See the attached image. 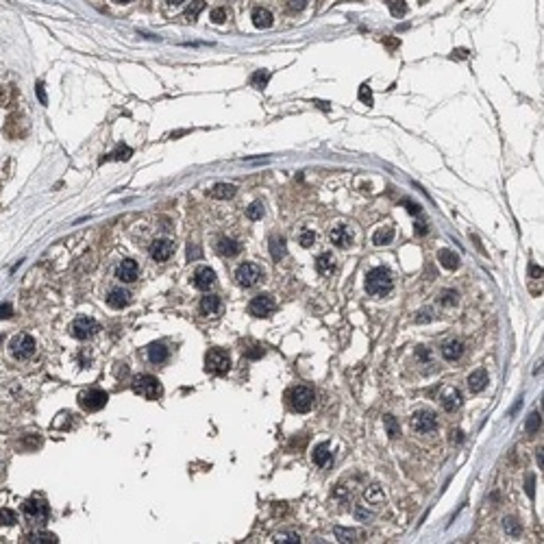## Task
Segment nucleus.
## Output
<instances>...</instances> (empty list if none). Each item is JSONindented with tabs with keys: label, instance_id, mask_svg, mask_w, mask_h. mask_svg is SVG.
I'll return each mask as SVG.
<instances>
[{
	"label": "nucleus",
	"instance_id": "14",
	"mask_svg": "<svg viewBox=\"0 0 544 544\" xmlns=\"http://www.w3.org/2000/svg\"><path fill=\"white\" fill-rule=\"evenodd\" d=\"M192 283H194V288L196 290L207 292L216 283V272L211 270V268H207V266H200V268H196V272H194Z\"/></svg>",
	"mask_w": 544,
	"mask_h": 544
},
{
	"label": "nucleus",
	"instance_id": "22",
	"mask_svg": "<svg viewBox=\"0 0 544 544\" xmlns=\"http://www.w3.org/2000/svg\"><path fill=\"white\" fill-rule=\"evenodd\" d=\"M235 192H238V188L231 183H216L214 188L209 190V196L211 198H218V200H229L235 196Z\"/></svg>",
	"mask_w": 544,
	"mask_h": 544
},
{
	"label": "nucleus",
	"instance_id": "45",
	"mask_svg": "<svg viewBox=\"0 0 544 544\" xmlns=\"http://www.w3.org/2000/svg\"><path fill=\"white\" fill-rule=\"evenodd\" d=\"M209 18H211V22H214V24H222L226 20V9L218 7V9H214V11L209 13Z\"/></svg>",
	"mask_w": 544,
	"mask_h": 544
},
{
	"label": "nucleus",
	"instance_id": "37",
	"mask_svg": "<svg viewBox=\"0 0 544 544\" xmlns=\"http://www.w3.org/2000/svg\"><path fill=\"white\" fill-rule=\"evenodd\" d=\"M15 523H18V516H15V511L7 509V507L0 509V525H3V527H11Z\"/></svg>",
	"mask_w": 544,
	"mask_h": 544
},
{
	"label": "nucleus",
	"instance_id": "32",
	"mask_svg": "<svg viewBox=\"0 0 544 544\" xmlns=\"http://www.w3.org/2000/svg\"><path fill=\"white\" fill-rule=\"evenodd\" d=\"M246 216H248V220H262L264 218V202H250L248 209H246Z\"/></svg>",
	"mask_w": 544,
	"mask_h": 544
},
{
	"label": "nucleus",
	"instance_id": "38",
	"mask_svg": "<svg viewBox=\"0 0 544 544\" xmlns=\"http://www.w3.org/2000/svg\"><path fill=\"white\" fill-rule=\"evenodd\" d=\"M387 7H390V11H392V15H396V18H401V15H405V11H407L405 0H387Z\"/></svg>",
	"mask_w": 544,
	"mask_h": 544
},
{
	"label": "nucleus",
	"instance_id": "52",
	"mask_svg": "<svg viewBox=\"0 0 544 544\" xmlns=\"http://www.w3.org/2000/svg\"><path fill=\"white\" fill-rule=\"evenodd\" d=\"M416 357H418V359H422V361H427V359H429V351H427L425 346H418V351H416Z\"/></svg>",
	"mask_w": 544,
	"mask_h": 544
},
{
	"label": "nucleus",
	"instance_id": "27",
	"mask_svg": "<svg viewBox=\"0 0 544 544\" xmlns=\"http://www.w3.org/2000/svg\"><path fill=\"white\" fill-rule=\"evenodd\" d=\"M437 259H440V264L446 268V270H457L459 268V255H455L449 248H442L440 253H437Z\"/></svg>",
	"mask_w": 544,
	"mask_h": 544
},
{
	"label": "nucleus",
	"instance_id": "41",
	"mask_svg": "<svg viewBox=\"0 0 544 544\" xmlns=\"http://www.w3.org/2000/svg\"><path fill=\"white\" fill-rule=\"evenodd\" d=\"M335 535L340 538V542H357V533L353 529H342V527H335Z\"/></svg>",
	"mask_w": 544,
	"mask_h": 544
},
{
	"label": "nucleus",
	"instance_id": "10",
	"mask_svg": "<svg viewBox=\"0 0 544 544\" xmlns=\"http://www.w3.org/2000/svg\"><path fill=\"white\" fill-rule=\"evenodd\" d=\"M274 309H277V305H274L272 296H268V294L255 296L248 305V314L255 316V318H268V316L274 314Z\"/></svg>",
	"mask_w": 544,
	"mask_h": 544
},
{
	"label": "nucleus",
	"instance_id": "6",
	"mask_svg": "<svg viewBox=\"0 0 544 544\" xmlns=\"http://www.w3.org/2000/svg\"><path fill=\"white\" fill-rule=\"evenodd\" d=\"M262 279H264V272L257 264H242V266H238V270H235V281H238V286H242V288H253Z\"/></svg>",
	"mask_w": 544,
	"mask_h": 544
},
{
	"label": "nucleus",
	"instance_id": "43",
	"mask_svg": "<svg viewBox=\"0 0 544 544\" xmlns=\"http://www.w3.org/2000/svg\"><path fill=\"white\" fill-rule=\"evenodd\" d=\"M274 542H281V544H286V542H300V535L298 533H277V535H274Z\"/></svg>",
	"mask_w": 544,
	"mask_h": 544
},
{
	"label": "nucleus",
	"instance_id": "39",
	"mask_svg": "<svg viewBox=\"0 0 544 544\" xmlns=\"http://www.w3.org/2000/svg\"><path fill=\"white\" fill-rule=\"evenodd\" d=\"M503 529H505V533L514 535V538H518V535H521V525H518L514 518H505V521H503Z\"/></svg>",
	"mask_w": 544,
	"mask_h": 544
},
{
	"label": "nucleus",
	"instance_id": "33",
	"mask_svg": "<svg viewBox=\"0 0 544 544\" xmlns=\"http://www.w3.org/2000/svg\"><path fill=\"white\" fill-rule=\"evenodd\" d=\"M131 155H133V150H131V148H128V146H124V144H120V146H118V148H116V150H113V152H111V155H109L107 159H113V161H126V159H128V157H131Z\"/></svg>",
	"mask_w": 544,
	"mask_h": 544
},
{
	"label": "nucleus",
	"instance_id": "21",
	"mask_svg": "<svg viewBox=\"0 0 544 544\" xmlns=\"http://www.w3.org/2000/svg\"><path fill=\"white\" fill-rule=\"evenodd\" d=\"M216 250L222 257H235V255H240L242 244H238V242L231 240V238H220L218 240V244H216Z\"/></svg>",
	"mask_w": 544,
	"mask_h": 544
},
{
	"label": "nucleus",
	"instance_id": "49",
	"mask_svg": "<svg viewBox=\"0 0 544 544\" xmlns=\"http://www.w3.org/2000/svg\"><path fill=\"white\" fill-rule=\"evenodd\" d=\"M307 7V0H290V9L292 11H303Z\"/></svg>",
	"mask_w": 544,
	"mask_h": 544
},
{
	"label": "nucleus",
	"instance_id": "13",
	"mask_svg": "<svg viewBox=\"0 0 544 544\" xmlns=\"http://www.w3.org/2000/svg\"><path fill=\"white\" fill-rule=\"evenodd\" d=\"M461 403H464V396H461V392H459L457 387H446L444 392H442V396H440L442 409H444V411H449V413L457 411V409L461 407Z\"/></svg>",
	"mask_w": 544,
	"mask_h": 544
},
{
	"label": "nucleus",
	"instance_id": "25",
	"mask_svg": "<svg viewBox=\"0 0 544 544\" xmlns=\"http://www.w3.org/2000/svg\"><path fill=\"white\" fill-rule=\"evenodd\" d=\"M394 229L392 226H381V229L375 231V235H372V244L375 246H385V244H392V240H394Z\"/></svg>",
	"mask_w": 544,
	"mask_h": 544
},
{
	"label": "nucleus",
	"instance_id": "29",
	"mask_svg": "<svg viewBox=\"0 0 544 544\" xmlns=\"http://www.w3.org/2000/svg\"><path fill=\"white\" fill-rule=\"evenodd\" d=\"M286 255H288L286 240H283V238H272L270 240V257L274 259V262H281Z\"/></svg>",
	"mask_w": 544,
	"mask_h": 544
},
{
	"label": "nucleus",
	"instance_id": "11",
	"mask_svg": "<svg viewBox=\"0 0 544 544\" xmlns=\"http://www.w3.org/2000/svg\"><path fill=\"white\" fill-rule=\"evenodd\" d=\"M411 427H413V431L416 433H431V431H435V427H437L435 413L429 411V409H418L411 416Z\"/></svg>",
	"mask_w": 544,
	"mask_h": 544
},
{
	"label": "nucleus",
	"instance_id": "47",
	"mask_svg": "<svg viewBox=\"0 0 544 544\" xmlns=\"http://www.w3.org/2000/svg\"><path fill=\"white\" fill-rule=\"evenodd\" d=\"M244 355L248 357V359H259V357L264 355V348L262 346H250V348L244 351Z\"/></svg>",
	"mask_w": 544,
	"mask_h": 544
},
{
	"label": "nucleus",
	"instance_id": "7",
	"mask_svg": "<svg viewBox=\"0 0 544 544\" xmlns=\"http://www.w3.org/2000/svg\"><path fill=\"white\" fill-rule=\"evenodd\" d=\"M22 514L31 525H44L48 521V507L44 501L39 499H29L22 505Z\"/></svg>",
	"mask_w": 544,
	"mask_h": 544
},
{
	"label": "nucleus",
	"instance_id": "35",
	"mask_svg": "<svg viewBox=\"0 0 544 544\" xmlns=\"http://www.w3.org/2000/svg\"><path fill=\"white\" fill-rule=\"evenodd\" d=\"M298 244L303 246V248H312V246L316 244V233L309 231V229L300 231V233H298Z\"/></svg>",
	"mask_w": 544,
	"mask_h": 544
},
{
	"label": "nucleus",
	"instance_id": "54",
	"mask_svg": "<svg viewBox=\"0 0 544 544\" xmlns=\"http://www.w3.org/2000/svg\"><path fill=\"white\" fill-rule=\"evenodd\" d=\"M188 257H190V259H194V257H200V250H198L196 246H190V250H188Z\"/></svg>",
	"mask_w": 544,
	"mask_h": 544
},
{
	"label": "nucleus",
	"instance_id": "19",
	"mask_svg": "<svg viewBox=\"0 0 544 544\" xmlns=\"http://www.w3.org/2000/svg\"><path fill=\"white\" fill-rule=\"evenodd\" d=\"M316 270L322 277H331L335 272V255L333 253H322L316 259Z\"/></svg>",
	"mask_w": 544,
	"mask_h": 544
},
{
	"label": "nucleus",
	"instance_id": "4",
	"mask_svg": "<svg viewBox=\"0 0 544 544\" xmlns=\"http://www.w3.org/2000/svg\"><path fill=\"white\" fill-rule=\"evenodd\" d=\"M231 368V359L229 355L220 348H214V351H209L207 357H205V370L209 375H226Z\"/></svg>",
	"mask_w": 544,
	"mask_h": 544
},
{
	"label": "nucleus",
	"instance_id": "50",
	"mask_svg": "<svg viewBox=\"0 0 544 544\" xmlns=\"http://www.w3.org/2000/svg\"><path fill=\"white\" fill-rule=\"evenodd\" d=\"M35 92H37V98H39V102H42V105H46V102H48V98H46V92H44V83H37V85H35Z\"/></svg>",
	"mask_w": 544,
	"mask_h": 544
},
{
	"label": "nucleus",
	"instance_id": "17",
	"mask_svg": "<svg viewBox=\"0 0 544 544\" xmlns=\"http://www.w3.org/2000/svg\"><path fill=\"white\" fill-rule=\"evenodd\" d=\"M464 351H466V346H464V342H459V340H449V342H444L440 346V353L446 361H457L459 357L464 355Z\"/></svg>",
	"mask_w": 544,
	"mask_h": 544
},
{
	"label": "nucleus",
	"instance_id": "53",
	"mask_svg": "<svg viewBox=\"0 0 544 544\" xmlns=\"http://www.w3.org/2000/svg\"><path fill=\"white\" fill-rule=\"evenodd\" d=\"M403 205H405V207H409V214H420V207H418V205H413L411 200H403Z\"/></svg>",
	"mask_w": 544,
	"mask_h": 544
},
{
	"label": "nucleus",
	"instance_id": "5",
	"mask_svg": "<svg viewBox=\"0 0 544 544\" xmlns=\"http://www.w3.org/2000/svg\"><path fill=\"white\" fill-rule=\"evenodd\" d=\"M98 331H100V324L94 318H89V316H79L70 327L72 338H76V340H89L98 333Z\"/></svg>",
	"mask_w": 544,
	"mask_h": 544
},
{
	"label": "nucleus",
	"instance_id": "15",
	"mask_svg": "<svg viewBox=\"0 0 544 544\" xmlns=\"http://www.w3.org/2000/svg\"><path fill=\"white\" fill-rule=\"evenodd\" d=\"M137 274H140V268H137V262H133V259H122L116 266V277L124 283H133Z\"/></svg>",
	"mask_w": 544,
	"mask_h": 544
},
{
	"label": "nucleus",
	"instance_id": "18",
	"mask_svg": "<svg viewBox=\"0 0 544 544\" xmlns=\"http://www.w3.org/2000/svg\"><path fill=\"white\" fill-rule=\"evenodd\" d=\"M128 303H131V292L124 290V288H116L107 294V305L111 309H122V307H126Z\"/></svg>",
	"mask_w": 544,
	"mask_h": 544
},
{
	"label": "nucleus",
	"instance_id": "28",
	"mask_svg": "<svg viewBox=\"0 0 544 544\" xmlns=\"http://www.w3.org/2000/svg\"><path fill=\"white\" fill-rule=\"evenodd\" d=\"M148 359H150V364H164L168 359V348H166V344H161V342L150 344L148 346Z\"/></svg>",
	"mask_w": 544,
	"mask_h": 544
},
{
	"label": "nucleus",
	"instance_id": "57",
	"mask_svg": "<svg viewBox=\"0 0 544 544\" xmlns=\"http://www.w3.org/2000/svg\"><path fill=\"white\" fill-rule=\"evenodd\" d=\"M416 233L425 235V233H427V224H416Z\"/></svg>",
	"mask_w": 544,
	"mask_h": 544
},
{
	"label": "nucleus",
	"instance_id": "24",
	"mask_svg": "<svg viewBox=\"0 0 544 544\" xmlns=\"http://www.w3.org/2000/svg\"><path fill=\"white\" fill-rule=\"evenodd\" d=\"M253 24L257 29H270L272 24H274V18H272V13L264 9V7H257V9L253 11Z\"/></svg>",
	"mask_w": 544,
	"mask_h": 544
},
{
	"label": "nucleus",
	"instance_id": "23",
	"mask_svg": "<svg viewBox=\"0 0 544 544\" xmlns=\"http://www.w3.org/2000/svg\"><path fill=\"white\" fill-rule=\"evenodd\" d=\"M488 385V372H485L483 368H479V370H475L473 375L468 377V390L470 392H481V390Z\"/></svg>",
	"mask_w": 544,
	"mask_h": 544
},
{
	"label": "nucleus",
	"instance_id": "30",
	"mask_svg": "<svg viewBox=\"0 0 544 544\" xmlns=\"http://www.w3.org/2000/svg\"><path fill=\"white\" fill-rule=\"evenodd\" d=\"M27 542H31V544H55L57 535L48 533V531H37V533H31L27 538Z\"/></svg>",
	"mask_w": 544,
	"mask_h": 544
},
{
	"label": "nucleus",
	"instance_id": "1",
	"mask_svg": "<svg viewBox=\"0 0 544 544\" xmlns=\"http://www.w3.org/2000/svg\"><path fill=\"white\" fill-rule=\"evenodd\" d=\"M394 288V279H392V272L387 270V268L383 266H377V268H372V270L366 272V292L370 296H385L390 294Z\"/></svg>",
	"mask_w": 544,
	"mask_h": 544
},
{
	"label": "nucleus",
	"instance_id": "2",
	"mask_svg": "<svg viewBox=\"0 0 544 544\" xmlns=\"http://www.w3.org/2000/svg\"><path fill=\"white\" fill-rule=\"evenodd\" d=\"M314 390L312 387H307V385H296V387H292L290 390V394H288V401H290V407L298 411V413H307L312 409V405H314Z\"/></svg>",
	"mask_w": 544,
	"mask_h": 544
},
{
	"label": "nucleus",
	"instance_id": "42",
	"mask_svg": "<svg viewBox=\"0 0 544 544\" xmlns=\"http://www.w3.org/2000/svg\"><path fill=\"white\" fill-rule=\"evenodd\" d=\"M366 501H368V503H383V501H385V497L381 494V488H379V485H372V488H368V492H366Z\"/></svg>",
	"mask_w": 544,
	"mask_h": 544
},
{
	"label": "nucleus",
	"instance_id": "46",
	"mask_svg": "<svg viewBox=\"0 0 544 544\" xmlns=\"http://www.w3.org/2000/svg\"><path fill=\"white\" fill-rule=\"evenodd\" d=\"M359 100L361 102H366L368 107H372V92H370V87L364 83L361 87H359Z\"/></svg>",
	"mask_w": 544,
	"mask_h": 544
},
{
	"label": "nucleus",
	"instance_id": "58",
	"mask_svg": "<svg viewBox=\"0 0 544 544\" xmlns=\"http://www.w3.org/2000/svg\"><path fill=\"white\" fill-rule=\"evenodd\" d=\"M113 3H118V5H126V3H131V0H113Z\"/></svg>",
	"mask_w": 544,
	"mask_h": 544
},
{
	"label": "nucleus",
	"instance_id": "9",
	"mask_svg": "<svg viewBox=\"0 0 544 544\" xmlns=\"http://www.w3.org/2000/svg\"><path fill=\"white\" fill-rule=\"evenodd\" d=\"M107 401H109V396L102 390H87V392L79 396V403L85 411H98L107 405Z\"/></svg>",
	"mask_w": 544,
	"mask_h": 544
},
{
	"label": "nucleus",
	"instance_id": "26",
	"mask_svg": "<svg viewBox=\"0 0 544 544\" xmlns=\"http://www.w3.org/2000/svg\"><path fill=\"white\" fill-rule=\"evenodd\" d=\"M314 464L318 466V468H324V466H329L331 464V451H329V446L327 444H318L314 449Z\"/></svg>",
	"mask_w": 544,
	"mask_h": 544
},
{
	"label": "nucleus",
	"instance_id": "16",
	"mask_svg": "<svg viewBox=\"0 0 544 544\" xmlns=\"http://www.w3.org/2000/svg\"><path fill=\"white\" fill-rule=\"evenodd\" d=\"M331 242L338 246V248H348L353 244V233L348 229L346 224H338L331 229Z\"/></svg>",
	"mask_w": 544,
	"mask_h": 544
},
{
	"label": "nucleus",
	"instance_id": "48",
	"mask_svg": "<svg viewBox=\"0 0 544 544\" xmlns=\"http://www.w3.org/2000/svg\"><path fill=\"white\" fill-rule=\"evenodd\" d=\"M429 320H433V312L431 309H422L420 316H416V322H429Z\"/></svg>",
	"mask_w": 544,
	"mask_h": 544
},
{
	"label": "nucleus",
	"instance_id": "3",
	"mask_svg": "<svg viewBox=\"0 0 544 544\" xmlns=\"http://www.w3.org/2000/svg\"><path fill=\"white\" fill-rule=\"evenodd\" d=\"M131 387H133V392H135V394H140V396H144V399H148V401L157 399V396L161 394V383H159V379H157V377H152V375H137V377L133 379Z\"/></svg>",
	"mask_w": 544,
	"mask_h": 544
},
{
	"label": "nucleus",
	"instance_id": "36",
	"mask_svg": "<svg viewBox=\"0 0 544 544\" xmlns=\"http://www.w3.org/2000/svg\"><path fill=\"white\" fill-rule=\"evenodd\" d=\"M202 9H205V0H192V5L188 7L185 15H188V20H196Z\"/></svg>",
	"mask_w": 544,
	"mask_h": 544
},
{
	"label": "nucleus",
	"instance_id": "40",
	"mask_svg": "<svg viewBox=\"0 0 544 544\" xmlns=\"http://www.w3.org/2000/svg\"><path fill=\"white\" fill-rule=\"evenodd\" d=\"M440 305H444V307H453V305H457V292H453V290H444V292H442V296H440Z\"/></svg>",
	"mask_w": 544,
	"mask_h": 544
},
{
	"label": "nucleus",
	"instance_id": "31",
	"mask_svg": "<svg viewBox=\"0 0 544 544\" xmlns=\"http://www.w3.org/2000/svg\"><path fill=\"white\" fill-rule=\"evenodd\" d=\"M383 425H385V431H387V435L392 437V440H396V437L401 435V425L396 422L394 416H385L383 418Z\"/></svg>",
	"mask_w": 544,
	"mask_h": 544
},
{
	"label": "nucleus",
	"instance_id": "44",
	"mask_svg": "<svg viewBox=\"0 0 544 544\" xmlns=\"http://www.w3.org/2000/svg\"><path fill=\"white\" fill-rule=\"evenodd\" d=\"M525 429H527L529 433H535V431H538V429H540V416H538V413H531L529 420H527V425H525Z\"/></svg>",
	"mask_w": 544,
	"mask_h": 544
},
{
	"label": "nucleus",
	"instance_id": "34",
	"mask_svg": "<svg viewBox=\"0 0 544 544\" xmlns=\"http://www.w3.org/2000/svg\"><path fill=\"white\" fill-rule=\"evenodd\" d=\"M268 81H270V72L259 70V72H255V74H253L250 83H253V87H257V89H264L268 85Z\"/></svg>",
	"mask_w": 544,
	"mask_h": 544
},
{
	"label": "nucleus",
	"instance_id": "8",
	"mask_svg": "<svg viewBox=\"0 0 544 544\" xmlns=\"http://www.w3.org/2000/svg\"><path fill=\"white\" fill-rule=\"evenodd\" d=\"M9 351L15 359H29V357L35 355V340L31 338L29 333H18L11 344H9Z\"/></svg>",
	"mask_w": 544,
	"mask_h": 544
},
{
	"label": "nucleus",
	"instance_id": "56",
	"mask_svg": "<svg viewBox=\"0 0 544 544\" xmlns=\"http://www.w3.org/2000/svg\"><path fill=\"white\" fill-rule=\"evenodd\" d=\"M527 492H529V497H533V477H529V483H527Z\"/></svg>",
	"mask_w": 544,
	"mask_h": 544
},
{
	"label": "nucleus",
	"instance_id": "20",
	"mask_svg": "<svg viewBox=\"0 0 544 544\" xmlns=\"http://www.w3.org/2000/svg\"><path fill=\"white\" fill-rule=\"evenodd\" d=\"M220 309H222V298L220 296H216V294L202 296V300H200V314L214 316V314H220Z\"/></svg>",
	"mask_w": 544,
	"mask_h": 544
},
{
	"label": "nucleus",
	"instance_id": "55",
	"mask_svg": "<svg viewBox=\"0 0 544 544\" xmlns=\"http://www.w3.org/2000/svg\"><path fill=\"white\" fill-rule=\"evenodd\" d=\"M166 3H168V7H181L185 0H166Z\"/></svg>",
	"mask_w": 544,
	"mask_h": 544
},
{
	"label": "nucleus",
	"instance_id": "51",
	"mask_svg": "<svg viewBox=\"0 0 544 544\" xmlns=\"http://www.w3.org/2000/svg\"><path fill=\"white\" fill-rule=\"evenodd\" d=\"M11 314H13V307L9 303L0 305V318H11Z\"/></svg>",
	"mask_w": 544,
	"mask_h": 544
},
{
	"label": "nucleus",
	"instance_id": "12",
	"mask_svg": "<svg viewBox=\"0 0 544 544\" xmlns=\"http://www.w3.org/2000/svg\"><path fill=\"white\" fill-rule=\"evenodd\" d=\"M172 253H174V242L172 240L161 238V240H155L150 244V257L155 259V262H168V259L172 257Z\"/></svg>",
	"mask_w": 544,
	"mask_h": 544
}]
</instances>
